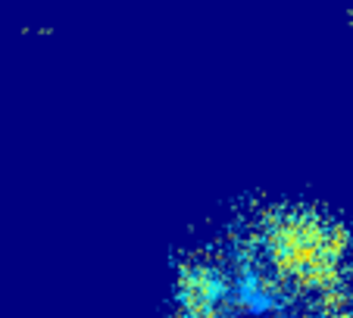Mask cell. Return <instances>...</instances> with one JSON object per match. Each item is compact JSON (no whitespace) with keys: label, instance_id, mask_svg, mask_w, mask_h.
I'll use <instances>...</instances> for the list:
<instances>
[{"label":"cell","instance_id":"cell-1","mask_svg":"<svg viewBox=\"0 0 353 318\" xmlns=\"http://www.w3.org/2000/svg\"><path fill=\"white\" fill-rule=\"evenodd\" d=\"M347 250L310 219L244 225L185 265L179 318H353Z\"/></svg>","mask_w":353,"mask_h":318}]
</instances>
